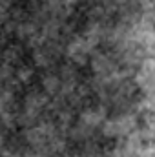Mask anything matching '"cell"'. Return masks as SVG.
Instances as JSON below:
<instances>
[{"label":"cell","instance_id":"obj_5","mask_svg":"<svg viewBox=\"0 0 155 157\" xmlns=\"http://www.w3.org/2000/svg\"><path fill=\"white\" fill-rule=\"evenodd\" d=\"M60 88H62V80H60L59 71L51 70V71L44 73V77H42V91L44 93H47L53 99V97L60 95Z\"/></svg>","mask_w":155,"mask_h":157},{"label":"cell","instance_id":"obj_7","mask_svg":"<svg viewBox=\"0 0 155 157\" xmlns=\"http://www.w3.org/2000/svg\"><path fill=\"white\" fill-rule=\"evenodd\" d=\"M31 77H33V68H29V66H18V68H15V78L18 80V84L20 82H28Z\"/></svg>","mask_w":155,"mask_h":157},{"label":"cell","instance_id":"obj_2","mask_svg":"<svg viewBox=\"0 0 155 157\" xmlns=\"http://www.w3.org/2000/svg\"><path fill=\"white\" fill-rule=\"evenodd\" d=\"M95 49H97V48L86 39L84 35H75V37H71V40L64 46V53H66L68 60L73 62L75 66L86 64Z\"/></svg>","mask_w":155,"mask_h":157},{"label":"cell","instance_id":"obj_10","mask_svg":"<svg viewBox=\"0 0 155 157\" xmlns=\"http://www.w3.org/2000/svg\"><path fill=\"white\" fill-rule=\"evenodd\" d=\"M11 4H13V0H0V7L9 9V7H11Z\"/></svg>","mask_w":155,"mask_h":157},{"label":"cell","instance_id":"obj_3","mask_svg":"<svg viewBox=\"0 0 155 157\" xmlns=\"http://www.w3.org/2000/svg\"><path fill=\"white\" fill-rule=\"evenodd\" d=\"M88 62H89L95 77H110V75H115L119 71L117 59L113 55H110V53H104V51H97L95 49Z\"/></svg>","mask_w":155,"mask_h":157},{"label":"cell","instance_id":"obj_9","mask_svg":"<svg viewBox=\"0 0 155 157\" xmlns=\"http://www.w3.org/2000/svg\"><path fill=\"white\" fill-rule=\"evenodd\" d=\"M59 2H60V4H64V6H68V7H73L78 0H59Z\"/></svg>","mask_w":155,"mask_h":157},{"label":"cell","instance_id":"obj_4","mask_svg":"<svg viewBox=\"0 0 155 157\" xmlns=\"http://www.w3.org/2000/svg\"><path fill=\"white\" fill-rule=\"evenodd\" d=\"M108 117V106H104L102 102L99 104H88L84 106V110H80L78 113V122L97 130L100 128V124L104 122V119Z\"/></svg>","mask_w":155,"mask_h":157},{"label":"cell","instance_id":"obj_6","mask_svg":"<svg viewBox=\"0 0 155 157\" xmlns=\"http://www.w3.org/2000/svg\"><path fill=\"white\" fill-rule=\"evenodd\" d=\"M18 84V80L15 78V66L0 62V86L2 88H9L15 90V86Z\"/></svg>","mask_w":155,"mask_h":157},{"label":"cell","instance_id":"obj_1","mask_svg":"<svg viewBox=\"0 0 155 157\" xmlns=\"http://www.w3.org/2000/svg\"><path fill=\"white\" fill-rule=\"evenodd\" d=\"M133 130H137V115L133 112H119L113 117L108 115L100 124V132L108 139H124Z\"/></svg>","mask_w":155,"mask_h":157},{"label":"cell","instance_id":"obj_8","mask_svg":"<svg viewBox=\"0 0 155 157\" xmlns=\"http://www.w3.org/2000/svg\"><path fill=\"white\" fill-rule=\"evenodd\" d=\"M7 17H9V9H6V7H0V26L7 22Z\"/></svg>","mask_w":155,"mask_h":157}]
</instances>
